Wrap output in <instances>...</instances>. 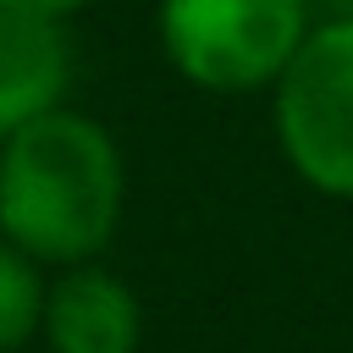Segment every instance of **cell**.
<instances>
[{
  "mask_svg": "<svg viewBox=\"0 0 353 353\" xmlns=\"http://www.w3.org/2000/svg\"><path fill=\"white\" fill-rule=\"evenodd\" d=\"M39 309H44V287L33 259L0 237V353H17L39 331Z\"/></svg>",
  "mask_w": 353,
  "mask_h": 353,
  "instance_id": "cell-6",
  "label": "cell"
},
{
  "mask_svg": "<svg viewBox=\"0 0 353 353\" xmlns=\"http://www.w3.org/2000/svg\"><path fill=\"white\" fill-rule=\"evenodd\" d=\"M121 221L116 138L77 110H44L0 138V237L50 265H88Z\"/></svg>",
  "mask_w": 353,
  "mask_h": 353,
  "instance_id": "cell-1",
  "label": "cell"
},
{
  "mask_svg": "<svg viewBox=\"0 0 353 353\" xmlns=\"http://www.w3.org/2000/svg\"><path fill=\"white\" fill-rule=\"evenodd\" d=\"M276 138L309 188L353 199V17L303 33L276 77Z\"/></svg>",
  "mask_w": 353,
  "mask_h": 353,
  "instance_id": "cell-3",
  "label": "cell"
},
{
  "mask_svg": "<svg viewBox=\"0 0 353 353\" xmlns=\"http://www.w3.org/2000/svg\"><path fill=\"white\" fill-rule=\"evenodd\" d=\"M303 33L309 0H160V44L171 66L210 94L276 83Z\"/></svg>",
  "mask_w": 353,
  "mask_h": 353,
  "instance_id": "cell-2",
  "label": "cell"
},
{
  "mask_svg": "<svg viewBox=\"0 0 353 353\" xmlns=\"http://www.w3.org/2000/svg\"><path fill=\"white\" fill-rule=\"evenodd\" d=\"M66 77H72V50L61 22L0 6V138L39 121L44 110H61Z\"/></svg>",
  "mask_w": 353,
  "mask_h": 353,
  "instance_id": "cell-5",
  "label": "cell"
},
{
  "mask_svg": "<svg viewBox=\"0 0 353 353\" xmlns=\"http://www.w3.org/2000/svg\"><path fill=\"white\" fill-rule=\"evenodd\" d=\"M6 11H28V17H50V22H61L66 11H77L83 0H0Z\"/></svg>",
  "mask_w": 353,
  "mask_h": 353,
  "instance_id": "cell-7",
  "label": "cell"
},
{
  "mask_svg": "<svg viewBox=\"0 0 353 353\" xmlns=\"http://www.w3.org/2000/svg\"><path fill=\"white\" fill-rule=\"evenodd\" d=\"M39 331L55 353H138L143 309L132 287L99 265H72L39 309Z\"/></svg>",
  "mask_w": 353,
  "mask_h": 353,
  "instance_id": "cell-4",
  "label": "cell"
}]
</instances>
